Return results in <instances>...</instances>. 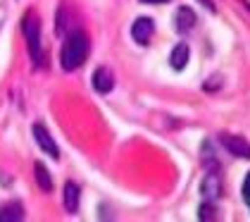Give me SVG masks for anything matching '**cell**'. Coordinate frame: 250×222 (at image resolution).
Returning <instances> with one entry per match:
<instances>
[{
  "instance_id": "1",
  "label": "cell",
  "mask_w": 250,
  "mask_h": 222,
  "mask_svg": "<svg viewBox=\"0 0 250 222\" xmlns=\"http://www.w3.org/2000/svg\"><path fill=\"white\" fill-rule=\"evenodd\" d=\"M88 50H91V41L83 31L74 29L69 36H64L62 50H60V65L64 72H74L79 70L86 60H88Z\"/></svg>"
},
{
  "instance_id": "2",
  "label": "cell",
  "mask_w": 250,
  "mask_h": 222,
  "mask_svg": "<svg viewBox=\"0 0 250 222\" xmlns=\"http://www.w3.org/2000/svg\"><path fill=\"white\" fill-rule=\"evenodd\" d=\"M21 31H24V38H26V46H29V55L34 60V65L39 67L43 62V53H41V17L29 10L24 19H21Z\"/></svg>"
},
{
  "instance_id": "3",
  "label": "cell",
  "mask_w": 250,
  "mask_h": 222,
  "mask_svg": "<svg viewBox=\"0 0 250 222\" xmlns=\"http://www.w3.org/2000/svg\"><path fill=\"white\" fill-rule=\"evenodd\" d=\"M222 146L229 150L233 158H243V160H250V144L243 139V136H236V134H222Z\"/></svg>"
},
{
  "instance_id": "4",
  "label": "cell",
  "mask_w": 250,
  "mask_h": 222,
  "mask_svg": "<svg viewBox=\"0 0 250 222\" xmlns=\"http://www.w3.org/2000/svg\"><path fill=\"white\" fill-rule=\"evenodd\" d=\"M31 131H34V139H36V144L41 146V150H45L50 158H55V160H58V158H60V148H58V144L53 141L50 131L45 129L41 122H36V124L31 127Z\"/></svg>"
},
{
  "instance_id": "5",
  "label": "cell",
  "mask_w": 250,
  "mask_h": 222,
  "mask_svg": "<svg viewBox=\"0 0 250 222\" xmlns=\"http://www.w3.org/2000/svg\"><path fill=\"white\" fill-rule=\"evenodd\" d=\"M155 31V22L150 17H138L131 26V36L138 46H148L150 43V36Z\"/></svg>"
},
{
  "instance_id": "6",
  "label": "cell",
  "mask_w": 250,
  "mask_h": 222,
  "mask_svg": "<svg viewBox=\"0 0 250 222\" xmlns=\"http://www.w3.org/2000/svg\"><path fill=\"white\" fill-rule=\"evenodd\" d=\"M91 84H93V89L98 93L105 96V93H110L115 89V74H112L110 67H98L93 72V76H91Z\"/></svg>"
},
{
  "instance_id": "7",
  "label": "cell",
  "mask_w": 250,
  "mask_h": 222,
  "mask_svg": "<svg viewBox=\"0 0 250 222\" xmlns=\"http://www.w3.org/2000/svg\"><path fill=\"white\" fill-rule=\"evenodd\" d=\"M195 22H198L195 12H193L191 7L184 5V7H179L176 15H174V29H176L179 34H188V31L195 29Z\"/></svg>"
},
{
  "instance_id": "8",
  "label": "cell",
  "mask_w": 250,
  "mask_h": 222,
  "mask_svg": "<svg viewBox=\"0 0 250 222\" xmlns=\"http://www.w3.org/2000/svg\"><path fill=\"white\" fill-rule=\"evenodd\" d=\"M74 29H77L74 15H72L67 7H60L58 15H55V31H58V36H69Z\"/></svg>"
},
{
  "instance_id": "9",
  "label": "cell",
  "mask_w": 250,
  "mask_h": 222,
  "mask_svg": "<svg viewBox=\"0 0 250 222\" xmlns=\"http://www.w3.org/2000/svg\"><path fill=\"white\" fill-rule=\"evenodd\" d=\"M200 194L212 198V201L222 196V179H219L217 172H208V174H205V179H203V184H200Z\"/></svg>"
},
{
  "instance_id": "10",
  "label": "cell",
  "mask_w": 250,
  "mask_h": 222,
  "mask_svg": "<svg viewBox=\"0 0 250 222\" xmlns=\"http://www.w3.org/2000/svg\"><path fill=\"white\" fill-rule=\"evenodd\" d=\"M24 220V205L17 201L0 205V222H20Z\"/></svg>"
},
{
  "instance_id": "11",
  "label": "cell",
  "mask_w": 250,
  "mask_h": 222,
  "mask_svg": "<svg viewBox=\"0 0 250 222\" xmlns=\"http://www.w3.org/2000/svg\"><path fill=\"white\" fill-rule=\"evenodd\" d=\"M188 57H191V50H188V46L186 43H179L176 48H174L172 53H169V65H172V70L176 72H181L186 65H188Z\"/></svg>"
},
{
  "instance_id": "12",
  "label": "cell",
  "mask_w": 250,
  "mask_h": 222,
  "mask_svg": "<svg viewBox=\"0 0 250 222\" xmlns=\"http://www.w3.org/2000/svg\"><path fill=\"white\" fill-rule=\"evenodd\" d=\"M34 179H36V184H39L41 191H45V194H50V191H53L50 172H48V167L43 165V163H34Z\"/></svg>"
},
{
  "instance_id": "13",
  "label": "cell",
  "mask_w": 250,
  "mask_h": 222,
  "mask_svg": "<svg viewBox=\"0 0 250 222\" xmlns=\"http://www.w3.org/2000/svg\"><path fill=\"white\" fill-rule=\"evenodd\" d=\"M79 201H81L79 186L74 184V182H67V184H64V208H67V213H77Z\"/></svg>"
},
{
  "instance_id": "14",
  "label": "cell",
  "mask_w": 250,
  "mask_h": 222,
  "mask_svg": "<svg viewBox=\"0 0 250 222\" xmlns=\"http://www.w3.org/2000/svg\"><path fill=\"white\" fill-rule=\"evenodd\" d=\"M198 218L205 222V220H217V208L212 203H203L200 205V210H198Z\"/></svg>"
},
{
  "instance_id": "15",
  "label": "cell",
  "mask_w": 250,
  "mask_h": 222,
  "mask_svg": "<svg viewBox=\"0 0 250 222\" xmlns=\"http://www.w3.org/2000/svg\"><path fill=\"white\" fill-rule=\"evenodd\" d=\"M243 198L250 203V172H248V177H246V182H243Z\"/></svg>"
},
{
  "instance_id": "16",
  "label": "cell",
  "mask_w": 250,
  "mask_h": 222,
  "mask_svg": "<svg viewBox=\"0 0 250 222\" xmlns=\"http://www.w3.org/2000/svg\"><path fill=\"white\" fill-rule=\"evenodd\" d=\"M200 5H203V7H208V10H210V12H214V10H217V7H214V2H212V0H200Z\"/></svg>"
},
{
  "instance_id": "17",
  "label": "cell",
  "mask_w": 250,
  "mask_h": 222,
  "mask_svg": "<svg viewBox=\"0 0 250 222\" xmlns=\"http://www.w3.org/2000/svg\"><path fill=\"white\" fill-rule=\"evenodd\" d=\"M146 5H165V2H172V0H141Z\"/></svg>"
}]
</instances>
